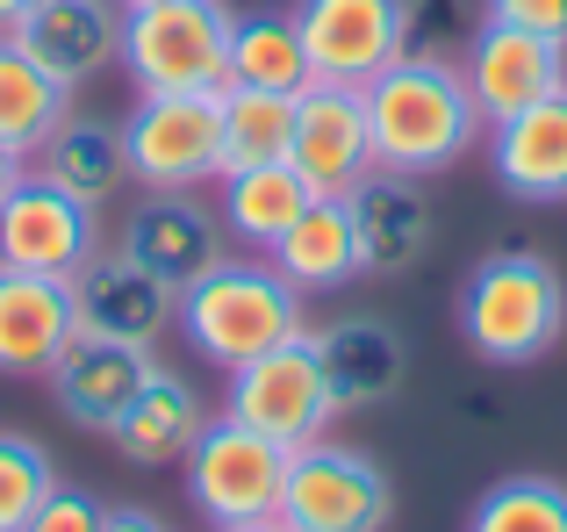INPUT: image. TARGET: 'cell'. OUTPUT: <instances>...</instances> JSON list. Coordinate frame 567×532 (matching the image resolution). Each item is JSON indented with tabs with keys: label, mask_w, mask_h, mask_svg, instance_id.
Listing matches in <instances>:
<instances>
[{
	"label": "cell",
	"mask_w": 567,
	"mask_h": 532,
	"mask_svg": "<svg viewBox=\"0 0 567 532\" xmlns=\"http://www.w3.org/2000/svg\"><path fill=\"white\" fill-rule=\"evenodd\" d=\"M360 101H367V130H374V166L410 173V181L453 173L488 130L460 65L439 51H402L381 80L360 86Z\"/></svg>",
	"instance_id": "cell-1"
},
{
	"label": "cell",
	"mask_w": 567,
	"mask_h": 532,
	"mask_svg": "<svg viewBox=\"0 0 567 532\" xmlns=\"http://www.w3.org/2000/svg\"><path fill=\"white\" fill-rule=\"evenodd\" d=\"M302 295L280 280L274 259H216L194 288H181V338L202 360H216L223 375H237L245 360L302 338Z\"/></svg>",
	"instance_id": "cell-2"
},
{
	"label": "cell",
	"mask_w": 567,
	"mask_h": 532,
	"mask_svg": "<svg viewBox=\"0 0 567 532\" xmlns=\"http://www.w3.org/2000/svg\"><path fill=\"white\" fill-rule=\"evenodd\" d=\"M567 331V288L539 253H488L460 280V338L488 367H532Z\"/></svg>",
	"instance_id": "cell-3"
},
{
	"label": "cell",
	"mask_w": 567,
	"mask_h": 532,
	"mask_svg": "<svg viewBox=\"0 0 567 532\" xmlns=\"http://www.w3.org/2000/svg\"><path fill=\"white\" fill-rule=\"evenodd\" d=\"M230 22L223 0H152L123 14V72L137 94H216L230 86Z\"/></svg>",
	"instance_id": "cell-4"
},
{
	"label": "cell",
	"mask_w": 567,
	"mask_h": 532,
	"mask_svg": "<svg viewBox=\"0 0 567 532\" xmlns=\"http://www.w3.org/2000/svg\"><path fill=\"white\" fill-rule=\"evenodd\" d=\"M187 504L202 511L216 532L266 525L280 519V490H288V447L251 424H237L230 410L202 424V439L187 447Z\"/></svg>",
	"instance_id": "cell-5"
},
{
	"label": "cell",
	"mask_w": 567,
	"mask_h": 532,
	"mask_svg": "<svg viewBox=\"0 0 567 532\" xmlns=\"http://www.w3.org/2000/svg\"><path fill=\"white\" fill-rule=\"evenodd\" d=\"M130 181L158 187H202L223 181V86L216 94H137L123 123Z\"/></svg>",
	"instance_id": "cell-6"
},
{
	"label": "cell",
	"mask_w": 567,
	"mask_h": 532,
	"mask_svg": "<svg viewBox=\"0 0 567 532\" xmlns=\"http://www.w3.org/2000/svg\"><path fill=\"white\" fill-rule=\"evenodd\" d=\"M388 511H395V490L360 447L309 439L288 453V490H280L288 532H381Z\"/></svg>",
	"instance_id": "cell-7"
},
{
	"label": "cell",
	"mask_w": 567,
	"mask_h": 532,
	"mask_svg": "<svg viewBox=\"0 0 567 532\" xmlns=\"http://www.w3.org/2000/svg\"><path fill=\"white\" fill-rule=\"evenodd\" d=\"M295 29L309 51V80L367 86L410 51V0H295Z\"/></svg>",
	"instance_id": "cell-8"
},
{
	"label": "cell",
	"mask_w": 567,
	"mask_h": 532,
	"mask_svg": "<svg viewBox=\"0 0 567 532\" xmlns=\"http://www.w3.org/2000/svg\"><path fill=\"white\" fill-rule=\"evenodd\" d=\"M223 410H230L237 424H251V432L280 439L288 453L309 447V439H323V424L338 418V403H331V381H323V367H317L309 331L237 367L230 375V403Z\"/></svg>",
	"instance_id": "cell-9"
},
{
	"label": "cell",
	"mask_w": 567,
	"mask_h": 532,
	"mask_svg": "<svg viewBox=\"0 0 567 532\" xmlns=\"http://www.w3.org/2000/svg\"><path fill=\"white\" fill-rule=\"evenodd\" d=\"M65 288H72L80 338H115V346L152 352L158 338L181 324V295H173L144 259H130V245H94Z\"/></svg>",
	"instance_id": "cell-10"
},
{
	"label": "cell",
	"mask_w": 567,
	"mask_h": 532,
	"mask_svg": "<svg viewBox=\"0 0 567 532\" xmlns=\"http://www.w3.org/2000/svg\"><path fill=\"white\" fill-rule=\"evenodd\" d=\"M460 80H467L482 123L496 130V123H511V115H525L532 101H546V94L567 86V43L532 37V29H517V22L482 14L467 58H460Z\"/></svg>",
	"instance_id": "cell-11"
},
{
	"label": "cell",
	"mask_w": 567,
	"mask_h": 532,
	"mask_svg": "<svg viewBox=\"0 0 567 532\" xmlns=\"http://www.w3.org/2000/svg\"><path fill=\"white\" fill-rule=\"evenodd\" d=\"M288 166L309 181V195H352L374 166V130H367V101L360 86H323L309 80L295 94V144Z\"/></svg>",
	"instance_id": "cell-12"
},
{
	"label": "cell",
	"mask_w": 567,
	"mask_h": 532,
	"mask_svg": "<svg viewBox=\"0 0 567 532\" xmlns=\"http://www.w3.org/2000/svg\"><path fill=\"white\" fill-rule=\"evenodd\" d=\"M101 209L72 202L65 187H51L43 173H22L14 195L0 202V266H22V274H51L72 280L80 259L101 245Z\"/></svg>",
	"instance_id": "cell-13"
},
{
	"label": "cell",
	"mask_w": 567,
	"mask_h": 532,
	"mask_svg": "<svg viewBox=\"0 0 567 532\" xmlns=\"http://www.w3.org/2000/svg\"><path fill=\"white\" fill-rule=\"evenodd\" d=\"M123 245H130V259H144L173 295L194 288L216 259H230V245H223V216L208 209V202H194L187 187H158V195H144L137 209H130Z\"/></svg>",
	"instance_id": "cell-14"
},
{
	"label": "cell",
	"mask_w": 567,
	"mask_h": 532,
	"mask_svg": "<svg viewBox=\"0 0 567 532\" xmlns=\"http://www.w3.org/2000/svg\"><path fill=\"white\" fill-rule=\"evenodd\" d=\"M51 80L80 86L123 58V8L115 0H37L22 22L8 29Z\"/></svg>",
	"instance_id": "cell-15"
},
{
	"label": "cell",
	"mask_w": 567,
	"mask_h": 532,
	"mask_svg": "<svg viewBox=\"0 0 567 532\" xmlns=\"http://www.w3.org/2000/svg\"><path fill=\"white\" fill-rule=\"evenodd\" d=\"M72 338H80V317H72L65 280L0 266V375H14V381L51 375Z\"/></svg>",
	"instance_id": "cell-16"
},
{
	"label": "cell",
	"mask_w": 567,
	"mask_h": 532,
	"mask_svg": "<svg viewBox=\"0 0 567 532\" xmlns=\"http://www.w3.org/2000/svg\"><path fill=\"white\" fill-rule=\"evenodd\" d=\"M152 352L144 346H115V338H72L65 360L51 367V396L58 410H65L72 424H86V432H109L115 418L130 410V396L152 381Z\"/></svg>",
	"instance_id": "cell-17"
},
{
	"label": "cell",
	"mask_w": 567,
	"mask_h": 532,
	"mask_svg": "<svg viewBox=\"0 0 567 532\" xmlns=\"http://www.w3.org/2000/svg\"><path fill=\"white\" fill-rule=\"evenodd\" d=\"M352 231H360V274H410L431 245V195L410 173H367L352 187Z\"/></svg>",
	"instance_id": "cell-18"
},
{
	"label": "cell",
	"mask_w": 567,
	"mask_h": 532,
	"mask_svg": "<svg viewBox=\"0 0 567 532\" xmlns=\"http://www.w3.org/2000/svg\"><path fill=\"white\" fill-rule=\"evenodd\" d=\"M488 166L517 202H567V86L488 130Z\"/></svg>",
	"instance_id": "cell-19"
},
{
	"label": "cell",
	"mask_w": 567,
	"mask_h": 532,
	"mask_svg": "<svg viewBox=\"0 0 567 532\" xmlns=\"http://www.w3.org/2000/svg\"><path fill=\"white\" fill-rule=\"evenodd\" d=\"M309 346H317V367H323V381H331L338 410L388 403V396L402 389V367H410L395 324H381V317H338V324H323V331H309Z\"/></svg>",
	"instance_id": "cell-20"
},
{
	"label": "cell",
	"mask_w": 567,
	"mask_h": 532,
	"mask_svg": "<svg viewBox=\"0 0 567 532\" xmlns=\"http://www.w3.org/2000/svg\"><path fill=\"white\" fill-rule=\"evenodd\" d=\"M266 259L280 266V280H288L295 295H338V288H352V280H360V231H352V202L346 195H317Z\"/></svg>",
	"instance_id": "cell-21"
},
{
	"label": "cell",
	"mask_w": 567,
	"mask_h": 532,
	"mask_svg": "<svg viewBox=\"0 0 567 532\" xmlns=\"http://www.w3.org/2000/svg\"><path fill=\"white\" fill-rule=\"evenodd\" d=\"M202 424H208L202 396H194L181 375L152 367V381L130 396V410L109 424V439L123 447V461H137V468H173V461H187V447L202 439Z\"/></svg>",
	"instance_id": "cell-22"
},
{
	"label": "cell",
	"mask_w": 567,
	"mask_h": 532,
	"mask_svg": "<svg viewBox=\"0 0 567 532\" xmlns=\"http://www.w3.org/2000/svg\"><path fill=\"white\" fill-rule=\"evenodd\" d=\"M309 181L288 166V158H274V166H237L223 173V231H230L237 245H259V253H274L280 238H288V224L309 209Z\"/></svg>",
	"instance_id": "cell-23"
},
{
	"label": "cell",
	"mask_w": 567,
	"mask_h": 532,
	"mask_svg": "<svg viewBox=\"0 0 567 532\" xmlns=\"http://www.w3.org/2000/svg\"><path fill=\"white\" fill-rule=\"evenodd\" d=\"M37 173L51 187H65L72 202H86V209H101V202L115 195V187L130 181V152H123V130L109 123H80V115H65V123L43 137L37 152Z\"/></svg>",
	"instance_id": "cell-24"
},
{
	"label": "cell",
	"mask_w": 567,
	"mask_h": 532,
	"mask_svg": "<svg viewBox=\"0 0 567 532\" xmlns=\"http://www.w3.org/2000/svg\"><path fill=\"white\" fill-rule=\"evenodd\" d=\"M65 101H72V86L51 80V72H43L37 58L0 29V152L37 158L43 137L65 123Z\"/></svg>",
	"instance_id": "cell-25"
},
{
	"label": "cell",
	"mask_w": 567,
	"mask_h": 532,
	"mask_svg": "<svg viewBox=\"0 0 567 532\" xmlns=\"http://www.w3.org/2000/svg\"><path fill=\"white\" fill-rule=\"evenodd\" d=\"M230 86H266V94H302L309 51L295 14H237L230 22Z\"/></svg>",
	"instance_id": "cell-26"
},
{
	"label": "cell",
	"mask_w": 567,
	"mask_h": 532,
	"mask_svg": "<svg viewBox=\"0 0 567 532\" xmlns=\"http://www.w3.org/2000/svg\"><path fill=\"white\" fill-rule=\"evenodd\" d=\"M295 144V94L266 86H223V173L237 166H274Z\"/></svg>",
	"instance_id": "cell-27"
},
{
	"label": "cell",
	"mask_w": 567,
	"mask_h": 532,
	"mask_svg": "<svg viewBox=\"0 0 567 532\" xmlns=\"http://www.w3.org/2000/svg\"><path fill=\"white\" fill-rule=\"evenodd\" d=\"M467 532H567V482L554 475H511L474 504Z\"/></svg>",
	"instance_id": "cell-28"
},
{
	"label": "cell",
	"mask_w": 567,
	"mask_h": 532,
	"mask_svg": "<svg viewBox=\"0 0 567 532\" xmlns=\"http://www.w3.org/2000/svg\"><path fill=\"white\" fill-rule=\"evenodd\" d=\"M58 468L29 432H0V532H22L29 511L51 497Z\"/></svg>",
	"instance_id": "cell-29"
},
{
	"label": "cell",
	"mask_w": 567,
	"mask_h": 532,
	"mask_svg": "<svg viewBox=\"0 0 567 532\" xmlns=\"http://www.w3.org/2000/svg\"><path fill=\"white\" fill-rule=\"evenodd\" d=\"M101 519H109V504H101L94 490L51 482V497L29 511V525H22V532H101Z\"/></svg>",
	"instance_id": "cell-30"
},
{
	"label": "cell",
	"mask_w": 567,
	"mask_h": 532,
	"mask_svg": "<svg viewBox=\"0 0 567 532\" xmlns=\"http://www.w3.org/2000/svg\"><path fill=\"white\" fill-rule=\"evenodd\" d=\"M496 22H517V29H532V37H554L567 43V0H482Z\"/></svg>",
	"instance_id": "cell-31"
},
{
	"label": "cell",
	"mask_w": 567,
	"mask_h": 532,
	"mask_svg": "<svg viewBox=\"0 0 567 532\" xmlns=\"http://www.w3.org/2000/svg\"><path fill=\"white\" fill-rule=\"evenodd\" d=\"M101 532H166L152 519V511H109V519H101Z\"/></svg>",
	"instance_id": "cell-32"
},
{
	"label": "cell",
	"mask_w": 567,
	"mask_h": 532,
	"mask_svg": "<svg viewBox=\"0 0 567 532\" xmlns=\"http://www.w3.org/2000/svg\"><path fill=\"white\" fill-rule=\"evenodd\" d=\"M14 181H22V158H14V152H0V202L14 195Z\"/></svg>",
	"instance_id": "cell-33"
},
{
	"label": "cell",
	"mask_w": 567,
	"mask_h": 532,
	"mask_svg": "<svg viewBox=\"0 0 567 532\" xmlns=\"http://www.w3.org/2000/svg\"><path fill=\"white\" fill-rule=\"evenodd\" d=\"M29 8H37V0H0V29H14V22H22Z\"/></svg>",
	"instance_id": "cell-34"
},
{
	"label": "cell",
	"mask_w": 567,
	"mask_h": 532,
	"mask_svg": "<svg viewBox=\"0 0 567 532\" xmlns=\"http://www.w3.org/2000/svg\"><path fill=\"white\" fill-rule=\"evenodd\" d=\"M237 532H288V525H280V519H266V525H237Z\"/></svg>",
	"instance_id": "cell-35"
},
{
	"label": "cell",
	"mask_w": 567,
	"mask_h": 532,
	"mask_svg": "<svg viewBox=\"0 0 567 532\" xmlns=\"http://www.w3.org/2000/svg\"><path fill=\"white\" fill-rule=\"evenodd\" d=\"M115 8H123V14H130V8H152V0H115Z\"/></svg>",
	"instance_id": "cell-36"
}]
</instances>
